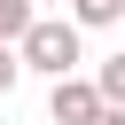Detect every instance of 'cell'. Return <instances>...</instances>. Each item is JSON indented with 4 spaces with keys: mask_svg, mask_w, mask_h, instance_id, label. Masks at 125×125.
<instances>
[{
    "mask_svg": "<svg viewBox=\"0 0 125 125\" xmlns=\"http://www.w3.org/2000/svg\"><path fill=\"white\" fill-rule=\"evenodd\" d=\"M16 47H23V70H47V78H70L78 70V23L70 16H39Z\"/></svg>",
    "mask_w": 125,
    "mask_h": 125,
    "instance_id": "obj_1",
    "label": "cell"
},
{
    "mask_svg": "<svg viewBox=\"0 0 125 125\" xmlns=\"http://www.w3.org/2000/svg\"><path fill=\"white\" fill-rule=\"evenodd\" d=\"M94 125H125V109H102V117H94Z\"/></svg>",
    "mask_w": 125,
    "mask_h": 125,
    "instance_id": "obj_7",
    "label": "cell"
},
{
    "mask_svg": "<svg viewBox=\"0 0 125 125\" xmlns=\"http://www.w3.org/2000/svg\"><path fill=\"white\" fill-rule=\"evenodd\" d=\"M16 78H23V47H8V39H0V102L16 94Z\"/></svg>",
    "mask_w": 125,
    "mask_h": 125,
    "instance_id": "obj_6",
    "label": "cell"
},
{
    "mask_svg": "<svg viewBox=\"0 0 125 125\" xmlns=\"http://www.w3.org/2000/svg\"><path fill=\"white\" fill-rule=\"evenodd\" d=\"M125 16V0H70V23L78 31H102V23H117Z\"/></svg>",
    "mask_w": 125,
    "mask_h": 125,
    "instance_id": "obj_3",
    "label": "cell"
},
{
    "mask_svg": "<svg viewBox=\"0 0 125 125\" xmlns=\"http://www.w3.org/2000/svg\"><path fill=\"white\" fill-rule=\"evenodd\" d=\"M31 23H39V0H0V39H8V47H16Z\"/></svg>",
    "mask_w": 125,
    "mask_h": 125,
    "instance_id": "obj_4",
    "label": "cell"
},
{
    "mask_svg": "<svg viewBox=\"0 0 125 125\" xmlns=\"http://www.w3.org/2000/svg\"><path fill=\"white\" fill-rule=\"evenodd\" d=\"M94 86H102V102H109V109H125V55H109V62L94 70Z\"/></svg>",
    "mask_w": 125,
    "mask_h": 125,
    "instance_id": "obj_5",
    "label": "cell"
},
{
    "mask_svg": "<svg viewBox=\"0 0 125 125\" xmlns=\"http://www.w3.org/2000/svg\"><path fill=\"white\" fill-rule=\"evenodd\" d=\"M102 109H109V102H102V86H94V78H78V70L47 86V117H55V125H94Z\"/></svg>",
    "mask_w": 125,
    "mask_h": 125,
    "instance_id": "obj_2",
    "label": "cell"
}]
</instances>
